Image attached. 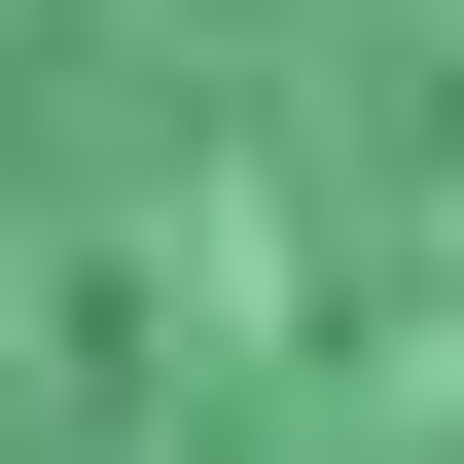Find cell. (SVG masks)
<instances>
[{"mask_svg":"<svg viewBox=\"0 0 464 464\" xmlns=\"http://www.w3.org/2000/svg\"><path fill=\"white\" fill-rule=\"evenodd\" d=\"M0 464H464V0H0Z\"/></svg>","mask_w":464,"mask_h":464,"instance_id":"1","label":"cell"}]
</instances>
